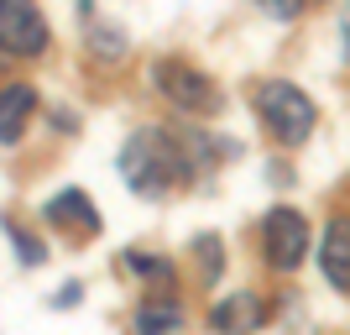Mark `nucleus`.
<instances>
[{
    "label": "nucleus",
    "mask_w": 350,
    "mask_h": 335,
    "mask_svg": "<svg viewBox=\"0 0 350 335\" xmlns=\"http://www.w3.org/2000/svg\"><path fill=\"white\" fill-rule=\"evenodd\" d=\"M193 147L183 132H162V126H142V132L126 136L120 147V178L126 189L142 194V199H162L167 189L189 184L193 178Z\"/></svg>",
    "instance_id": "1"
},
{
    "label": "nucleus",
    "mask_w": 350,
    "mask_h": 335,
    "mask_svg": "<svg viewBox=\"0 0 350 335\" xmlns=\"http://www.w3.org/2000/svg\"><path fill=\"white\" fill-rule=\"evenodd\" d=\"M251 105H256V116H262L267 136L282 147H304L308 136H314V126H319V110H314V100H308L298 84H288V79H262L256 84V95H251Z\"/></svg>",
    "instance_id": "2"
},
{
    "label": "nucleus",
    "mask_w": 350,
    "mask_h": 335,
    "mask_svg": "<svg viewBox=\"0 0 350 335\" xmlns=\"http://www.w3.org/2000/svg\"><path fill=\"white\" fill-rule=\"evenodd\" d=\"M152 84H157V95L173 105L178 116H189V121H209V116L225 110L219 84L204 69H193V63H183V58H157L152 63Z\"/></svg>",
    "instance_id": "3"
},
{
    "label": "nucleus",
    "mask_w": 350,
    "mask_h": 335,
    "mask_svg": "<svg viewBox=\"0 0 350 335\" xmlns=\"http://www.w3.org/2000/svg\"><path fill=\"white\" fill-rule=\"evenodd\" d=\"M262 257L272 273H293L308 257V220L293 204H272L262 220Z\"/></svg>",
    "instance_id": "4"
},
{
    "label": "nucleus",
    "mask_w": 350,
    "mask_h": 335,
    "mask_svg": "<svg viewBox=\"0 0 350 335\" xmlns=\"http://www.w3.org/2000/svg\"><path fill=\"white\" fill-rule=\"evenodd\" d=\"M53 42V27L37 0H0V47L5 58H37Z\"/></svg>",
    "instance_id": "5"
},
{
    "label": "nucleus",
    "mask_w": 350,
    "mask_h": 335,
    "mask_svg": "<svg viewBox=\"0 0 350 335\" xmlns=\"http://www.w3.org/2000/svg\"><path fill=\"white\" fill-rule=\"evenodd\" d=\"M267 325V304L262 293H225L215 309H209V330L215 335H256Z\"/></svg>",
    "instance_id": "6"
},
{
    "label": "nucleus",
    "mask_w": 350,
    "mask_h": 335,
    "mask_svg": "<svg viewBox=\"0 0 350 335\" xmlns=\"http://www.w3.org/2000/svg\"><path fill=\"white\" fill-rule=\"evenodd\" d=\"M47 220L53 225H63V231H73V236H100V210H94V199H89L84 189H63V194H53L47 199Z\"/></svg>",
    "instance_id": "7"
},
{
    "label": "nucleus",
    "mask_w": 350,
    "mask_h": 335,
    "mask_svg": "<svg viewBox=\"0 0 350 335\" xmlns=\"http://www.w3.org/2000/svg\"><path fill=\"white\" fill-rule=\"evenodd\" d=\"M319 267H324V277H329V288L350 293V220L345 215H335L329 225H324V236H319Z\"/></svg>",
    "instance_id": "8"
},
{
    "label": "nucleus",
    "mask_w": 350,
    "mask_h": 335,
    "mask_svg": "<svg viewBox=\"0 0 350 335\" xmlns=\"http://www.w3.org/2000/svg\"><path fill=\"white\" fill-rule=\"evenodd\" d=\"M31 110H37V89H31V84L11 79V84L0 89V142H5V147L21 142V132H27Z\"/></svg>",
    "instance_id": "9"
},
{
    "label": "nucleus",
    "mask_w": 350,
    "mask_h": 335,
    "mask_svg": "<svg viewBox=\"0 0 350 335\" xmlns=\"http://www.w3.org/2000/svg\"><path fill=\"white\" fill-rule=\"evenodd\" d=\"M183 320H189V314H183V304H178L173 293H152V299L136 309L131 325H136V335H178Z\"/></svg>",
    "instance_id": "10"
},
{
    "label": "nucleus",
    "mask_w": 350,
    "mask_h": 335,
    "mask_svg": "<svg viewBox=\"0 0 350 335\" xmlns=\"http://www.w3.org/2000/svg\"><path fill=\"white\" fill-rule=\"evenodd\" d=\"M89 53L100 63H120L131 47H126V32H120L116 21H94V27H89Z\"/></svg>",
    "instance_id": "11"
},
{
    "label": "nucleus",
    "mask_w": 350,
    "mask_h": 335,
    "mask_svg": "<svg viewBox=\"0 0 350 335\" xmlns=\"http://www.w3.org/2000/svg\"><path fill=\"white\" fill-rule=\"evenodd\" d=\"M5 241H11V251H16V262H21V267H42V262H47L42 241H37L31 231H21L16 220H5Z\"/></svg>",
    "instance_id": "12"
},
{
    "label": "nucleus",
    "mask_w": 350,
    "mask_h": 335,
    "mask_svg": "<svg viewBox=\"0 0 350 335\" xmlns=\"http://www.w3.org/2000/svg\"><path fill=\"white\" fill-rule=\"evenodd\" d=\"M126 267H131L136 277H152L162 293L173 288V277H178V273H173V262H162V257H142V251H126Z\"/></svg>",
    "instance_id": "13"
},
{
    "label": "nucleus",
    "mask_w": 350,
    "mask_h": 335,
    "mask_svg": "<svg viewBox=\"0 0 350 335\" xmlns=\"http://www.w3.org/2000/svg\"><path fill=\"white\" fill-rule=\"evenodd\" d=\"M193 251H199V273H204V283L209 288H215L219 283V236H199V241H193Z\"/></svg>",
    "instance_id": "14"
},
{
    "label": "nucleus",
    "mask_w": 350,
    "mask_h": 335,
    "mask_svg": "<svg viewBox=\"0 0 350 335\" xmlns=\"http://www.w3.org/2000/svg\"><path fill=\"white\" fill-rule=\"evenodd\" d=\"M256 5H262L272 21H298V16L308 11V0H256Z\"/></svg>",
    "instance_id": "15"
},
{
    "label": "nucleus",
    "mask_w": 350,
    "mask_h": 335,
    "mask_svg": "<svg viewBox=\"0 0 350 335\" xmlns=\"http://www.w3.org/2000/svg\"><path fill=\"white\" fill-rule=\"evenodd\" d=\"M340 42H345V58H350V0L340 5Z\"/></svg>",
    "instance_id": "16"
},
{
    "label": "nucleus",
    "mask_w": 350,
    "mask_h": 335,
    "mask_svg": "<svg viewBox=\"0 0 350 335\" xmlns=\"http://www.w3.org/2000/svg\"><path fill=\"white\" fill-rule=\"evenodd\" d=\"M53 304H79V283H68V288H58V299Z\"/></svg>",
    "instance_id": "17"
}]
</instances>
